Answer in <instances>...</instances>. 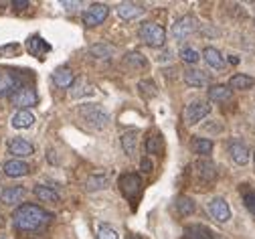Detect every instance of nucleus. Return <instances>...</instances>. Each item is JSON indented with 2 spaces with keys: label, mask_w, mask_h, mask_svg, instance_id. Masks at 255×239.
<instances>
[{
  "label": "nucleus",
  "mask_w": 255,
  "mask_h": 239,
  "mask_svg": "<svg viewBox=\"0 0 255 239\" xmlns=\"http://www.w3.org/2000/svg\"><path fill=\"white\" fill-rule=\"evenodd\" d=\"M51 217L53 215L47 213L45 209H41L39 205L24 203V205H18V207L14 209V213H12V225L18 231H37L45 223H49Z\"/></svg>",
  "instance_id": "obj_1"
},
{
  "label": "nucleus",
  "mask_w": 255,
  "mask_h": 239,
  "mask_svg": "<svg viewBox=\"0 0 255 239\" xmlns=\"http://www.w3.org/2000/svg\"><path fill=\"white\" fill-rule=\"evenodd\" d=\"M79 116L83 118V122H87L95 130H104L110 124V114L100 104H81Z\"/></svg>",
  "instance_id": "obj_2"
},
{
  "label": "nucleus",
  "mask_w": 255,
  "mask_h": 239,
  "mask_svg": "<svg viewBox=\"0 0 255 239\" xmlns=\"http://www.w3.org/2000/svg\"><path fill=\"white\" fill-rule=\"evenodd\" d=\"M138 37L148 47H164V43H166V30H164V26L156 24V22H144L140 26V30H138Z\"/></svg>",
  "instance_id": "obj_3"
},
{
  "label": "nucleus",
  "mask_w": 255,
  "mask_h": 239,
  "mask_svg": "<svg viewBox=\"0 0 255 239\" xmlns=\"http://www.w3.org/2000/svg\"><path fill=\"white\" fill-rule=\"evenodd\" d=\"M197 28H199L197 16H193V14H182L180 18H176V20L172 22L170 35H172L176 41H184V39H188L190 35H193Z\"/></svg>",
  "instance_id": "obj_4"
},
{
  "label": "nucleus",
  "mask_w": 255,
  "mask_h": 239,
  "mask_svg": "<svg viewBox=\"0 0 255 239\" xmlns=\"http://www.w3.org/2000/svg\"><path fill=\"white\" fill-rule=\"evenodd\" d=\"M211 114V106L207 101H193L182 110V120L186 126H195L199 122H203L207 116Z\"/></svg>",
  "instance_id": "obj_5"
},
{
  "label": "nucleus",
  "mask_w": 255,
  "mask_h": 239,
  "mask_svg": "<svg viewBox=\"0 0 255 239\" xmlns=\"http://www.w3.org/2000/svg\"><path fill=\"white\" fill-rule=\"evenodd\" d=\"M37 101H39V95L35 91L33 85H20L12 95H10V104L20 108V110H26L30 106H37Z\"/></svg>",
  "instance_id": "obj_6"
},
{
  "label": "nucleus",
  "mask_w": 255,
  "mask_h": 239,
  "mask_svg": "<svg viewBox=\"0 0 255 239\" xmlns=\"http://www.w3.org/2000/svg\"><path fill=\"white\" fill-rule=\"evenodd\" d=\"M207 211H209V215H211L215 221H219V223H227V221L231 219L229 203L223 199V197H215V199H211V201L207 203Z\"/></svg>",
  "instance_id": "obj_7"
},
{
  "label": "nucleus",
  "mask_w": 255,
  "mask_h": 239,
  "mask_svg": "<svg viewBox=\"0 0 255 239\" xmlns=\"http://www.w3.org/2000/svg\"><path fill=\"white\" fill-rule=\"evenodd\" d=\"M20 85H24L22 83V79L14 73V71H10V69H0V97H10Z\"/></svg>",
  "instance_id": "obj_8"
},
{
  "label": "nucleus",
  "mask_w": 255,
  "mask_h": 239,
  "mask_svg": "<svg viewBox=\"0 0 255 239\" xmlns=\"http://www.w3.org/2000/svg\"><path fill=\"white\" fill-rule=\"evenodd\" d=\"M120 189H122V193H124L126 199L134 201V199L140 195V191H142V181H140V177L134 175V173L122 175V177H120Z\"/></svg>",
  "instance_id": "obj_9"
},
{
  "label": "nucleus",
  "mask_w": 255,
  "mask_h": 239,
  "mask_svg": "<svg viewBox=\"0 0 255 239\" xmlns=\"http://www.w3.org/2000/svg\"><path fill=\"white\" fill-rule=\"evenodd\" d=\"M108 14H110V8H108L106 4L93 2V4L83 12V22H85V26H98V24H102V22L108 18Z\"/></svg>",
  "instance_id": "obj_10"
},
{
  "label": "nucleus",
  "mask_w": 255,
  "mask_h": 239,
  "mask_svg": "<svg viewBox=\"0 0 255 239\" xmlns=\"http://www.w3.org/2000/svg\"><path fill=\"white\" fill-rule=\"evenodd\" d=\"M26 51L33 57H37V59H45V55L51 51V45L47 41H43V37L33 35V37L26 39Z\"/></svg>",
  "instance_id": "obj_11"
},
{
  "label": "nucleus",
  "mask_w": 255,
  "mask_h": 239,
  "mask_svg": "<svg viewBox=\"0 0 255 239\" xmlns=\"http://www.w3.org/2000/svg\"><path fill=\"white\" fill-rule=\"evenodd\" d=\"M2 170H4V175H6V177H10V179H18V177L28 175L30 166H28L24 160H20V158H12V160H6V162L2 164Z\"/></svg>",
  "instance_id": "obj_12"
},
{
  "label": "nucleus",
  "mask_w": 255,
  "mask_h": 239,
  "mask_svg": "<svg viewBox=\"0 0 255 239\" xmlns=\"http://www.w3.org/2000/svg\"><path fill=\"white\" fill-rule=\"evenodd\" d=\"M229 154H231L233 162L239 164V166L247 164L249 158H251V152H249L247 144H243L241 140H231V142H229Z\"/></svg>",
  "instance_id": "obj_13"
},
{
  "label": "nucleus",
  "mask_w": 255,
  "mask_h": 239,
  "mask_svg": "<svg viewBox=\"0 0 255 239\" xmlns=\"http://www.w3.org/2000/svg\"><path fill=\"white\" fill-rule=\"evenodd\" d=\"M184 81L190 87H207L211 77H209V73L197 69V67H188V69L184 71Z\"/></svg>",
  "instance_id": "obj_14"
},
{
  "label": "nucleus",
  "mask_w": 255,
  "mask_h": 239,
  "mask_svg": "<svg viewBox=\"0 0 255 239\" xmlns=\"http://www.w3.org/2000/svg\"><path fill=\"white\" fill-rule=\"evenodd\" d=\"M8 152L16 158H24V156H30L35 152V146L24 138H10L8 140Z\"/></svg>",
  "instance_id": "obj_15"
},
{
  "label": "nucleus",
  "mask_w": 255,
  "mask_h": 239,
  "mask_svg": "<svg viewBox=\"0 0 255 239\" xmlns=\"http://www.w3.org/2000/svg\"><path fill=\"white\" fill-rule=\"evenodd\" d=\"M195 175L199 177L201 183H213L215 177H217V170H215V164L211 160H199L195 162Z\"/></svg>",
  "instance_id": "obj_16"
},
{
  "label": "nucleus",
  "mask_w": 255,
  "mask_h": 239,
  "mask_svg": "<svg viewBox=\"0 0 255 239\" xmlns=\"http://www.w3.org/2000/svg\"><path fill=\"white\" fill-rule=\"evenodd\" d=\"M53 81H55V85H57V87L67 89V87H71V85H73L75 75H73V71L69 69V67H57V69L53 71Z\"/></svg>",
  "instance_id": "obj_17"
},
{
  "label": "nucleus",
  "mask_w": 255,
  "mask_h": 239,
  "mask_svg": "<svg viewBox=\"0 0 255 239\" xmlns=\"http://www.w3.org/2000/svg\"><path fill=\"white\" fill-rule=\"evenodd\" d=\"M186 239H221L213 229L205 227V225H188L184 229Z\"/></svg>",
  "instance_id": "obj_18"
},
{
  "label": "nucleus",
  "mask_w": 255,
  "mask_h": 239,
  "mask_svg": "<svg viewBox=\"0 0 255 239\" xmlns=\"http://www.w3.org/2000/svg\"><path fill=\"white\" fill-rule=\"evenodd\" d=\"M144 10H146L144 6L134 4V2H122V4L118 6V14H120V18H124V20H134V18L142 16Z\"/></svg>",
  "instance_id": "obj_19"
},
{
  "label": "nucleus",
  "mask_w": 255,
  "mask_h": 239,
  "mask_svg": "<svg viewBox=\"0 0 255 239\" xmlns=\"http://www.w3.org/2000/svg\"><path fill=\"white\" fill-rule=\"evenodd\" d=\"M24 197H26V189L24 187H8V189H4L2 193H0V201H2L4 205H16Z\"/></svg>",
  "instance_id": "obj_20"
},
{
  "label": "nucleus",
  "mask_w": 255,
  "mask_h": 239,
  "mask_svg": "<svg viewBox=\"0 0 255 239\" xmlns=\"http://www.w3.org/2000/svg\"><path fill=\"white\" fill-rule=\"evenodd\" d=\"M10 124H12V128H16V130H26V128H30V126L35 124V116H33V112H28V110H18V112L12 116Z\"/></svg>",
  "instance_id": "obj_21"
},
{
  "label": "nucleus",
  "mask_w": 255,
  "mask_h": 239,
  "mask_svg": "<svg viewBox=\"0 0 255 239\" xmlns=\"http://www.w3.org/2000/svg\"><path fill=\"white\" fill-rule=\"evenodd\" d=\"M203 59L207 61L209 67H213V69H223V67H225V59H223V55L215 47H207L203 51Z\"/></svg>",
  "instance_id": "obj_22"
},
{
  "label": "nucleus",
  "mask_w": 255,
  "mask_h": 239,
  "mask_svg": "<svg viewBox=\"0 0 255 239\" xmlns=\"http://www.w3.org/2000/svg\"><path fill=\"white\" fill-rule=\"evenodd\" d=\"M233 95V89L229 85H213L209 87V99L211 101H229Z\"/></svg>",
  "instance_id": "obj_23"
},
{
  "label": "nucleus",
  "mask_w": 255,
  "mask_h": 239,
  "mask_svg": "<svg viewBox=\"0 0 255 239\" xmlns=\"http://www.w3.org/2000/svg\"><path fill=\"white\" fill-rule=\"evenodd\" d=\"M33 193H35V197H37L39 201H43V203H59V195H57V191L51 189V187L37 185V187L33 189Z\"/></svg>",
  "instance_id": "obj_24"
},
{
  "label": "nucleus",
  "mask_w": 255,
  "mask_h": 239,
  "mask_svg": "<svg viewBox=\"0 0 255 239\" xmlns=\"http://www.w3.org/2000/svg\"><path fill=\"white\" fill-rule=\"evenodd\" d=\"M136 144H138V132L132 130V132H126L122 136V148L128 156H134L136 154Z\"/></svg>",
  "instance_id": "obj_25"
},
{
  "label": "nucleus",
  "mask_w": 255,
  "mask_h": 239,
  "mask_svg": "<svg viewBox=\"0 0 255 239\" xmlns=\"http://www.w3.org/2000/svg\"><path fill=\"white\" fill-rule=\"evenodd\" d=\"M253 85H255V79L249 77V75H245V73H237V75H233V77L229 79V87H231V89H241V91H245V89H251Z\"/></svg>",
  "instance_id": "obj_26"
},
{
  "label": "nucleus",
  "mask_w": 255,
  "mask_h": 239,
  "mask_svg": "<svg viewBox=\"0 0 255 239\" xmlns=\"http://www.w3.org/2000/svg\"><path fill=\"white\" fill-rule=\"evenodd\" d=\"M146 65H148V61L140 53H128L124 57V67H128V69H144Z\"/></svg>",
  "instance_id": "obj_27"
},
{
  "label": "nucleus",
  "mask_w": 255,
  "mask_h": 239,
  "mask_svg": "<svg viewBox=\"0 0 255 239\" xmlns=\"http://www.w3.org/2000/svg\"><path fill=\"white\" fill-rule=\"evenodd\" d=\"M108 185H110V181H108L106 175H91V177L85 181V189H87L89 193H93V191H104V189H108Z\"/></svg>",
  "instance_id": "obj_28"
},
{
  "label": "nucleus",
  "mask_w": 255,
  "mask_h": 239,
  "mask_svg": "<svg viewBox=\"0 0 255 239\" xmlns=\"http://www.w3.org/2000/svg\"><path fill=\"white\" fill-rule=\"evenodd\" d=\"M176 209H178V213L182 215V217H188V215H193L195 213V209H197V205H195V201L190 199V197H176Z\"/></svg>",
  "instance_id": "obj_29"
},
{
  "label": "nucleus",
  "mask_w": 255,
  "mask_h": 239,
  "mask_svg": "<svg viewBox=\"0 0 255 239\" xmlns=\"http://www.w3.org/2000/svg\"><path fill=\"white\" fill-rule=\"evenodd\" d=\"M193 150L197 154H201V156H207L213 150V140H209V138H195L193 140Z\"/></svg>",
  "instance_id": "obj_30"
},
{
  "label": "nucleus",
  "mask_w": 255,
  "mask_h": 239,
  "mask_svg": "<svg viewBox=\"0 0 255 239\" xmlns=\"http://www.w3.org/2000/svg\"><path fill=\"white\" fill-rule=\"evenodd\" d=\"M138 89H140V95H142L144 99H152V97H156V95H158L156 83H154V81H150V79L140 81V83H138Z\"/></svg>",
  "instance_id": "obj_31"
},
{
  "label": "nucleus",
  "mask_w": 255,
  "mask_h": 239,
  "mask_svg": "<svg viewBox=\"0 0 255 239\" xmlns=\"http://www.w3.org/2000/svg\"><path fill=\"white\" fill-rule=\"evenodd\" d=\"M89 55H93L95 59H108V57L114 55V47H110V45H93L89 49Z\"/></svg>",
  "instance_id": "obj_32"
},
{
  "label": "nucleus",
  "mask_w": 255,
  "mask_h": 239,
  "mask_svg": "<svg viewBox=\"0 0 255 239\" xmlns=\"http://www.w3.org/2000/svg\"><path fill=\"white\" fill-rule=\"evenodd\" d=\"M98 239H118V233H116V229L112 225L102 223L98 227Z\"/></svg>",
  "instance_id": "obj_33"
},
{
  "label": "nucleus",
  "mask_w": 255,
  "mask_h": 239,
  "mask_svg": "<svg viewBox=\"0 0 255 239\" xmlns=\"http://www.w3.org/2000/svg\"><path fill=\"white\" fill-rule=\"evenodd\" d=\"M162 138V136H158V134H154V136H150V138H148V142H146V152L148 154H158V152H160V140Z\"/></svg>",
  "instance_id": "obj_34"
},
{
  "label": "nucleus",
  "mask_w": 255,
  "mask_h": 239,
  "mask_svg": "<svg viewBox=\"0 0 255 239\" xmlns=\"http://www.w3.org/2000/svg\"><path fill=\"white\" fill-rule=\"evenodd\" d=\"M180 57H182V61H186V63H190V65L199 63V59H201V55H199L195 49H190V47L182 49V51H180Z\"/></svg>",
  "instance_id": "obj_35"
},
{
  "label": "nucleus",
  "mask_w": 255,
  "mask_h": 239,
  "mask_svg": "<svg viewBox=\"0 0 255 239\" xmlns=\"http://www.w3.org/2000/svg\"><path fill=\"white\" fill-rule=\"evenodd\" d=\"M243 205H245V209L255 217V193H245L243 195Z\"/></svg>",
  "instance_id": "obj_36"
},
{
  "label": "nucleus",
  "mask_w": 255,
  "mask_h": 239,
  "mask_svg": "<svg viewBox=\"0 0 255 239\" xmlns=\"http://www.w3.org/2000/svg\"><path fill=\"white\" fill-rule=\"evenodd\" d=\"M12 8H16V10L28 8V0H12Z\"/></svg>",
  "instance_id": "obj_37"
},
{
  "label": "nucleus",
  "mask_w": 255,
  "mask_h": 239,
  "mask_svg": "<svg viewBox=\"0 0 255 239\" xmlns=\"http://www.w3.org/2000/svg\"><path fill=\"white\" fill-rule=\"evenodd\" d=\"M140 168L144 170V173H150V170H152L154 166H152V162H150L148 158H142V162H140Z\"/></svg>",
  "instance_id": "obj_38"
},
{
  "label": "nucleus",
  "mask_w": 255,
  "mask_h": 239,
  "mask_svg": "<svg viewBox=\"0 0 255 239\" xmlns=\"http://www.w3.org/2000/svg\"><path fill=\"white\" fill-rule=\"evenodd\" d=\"M61 6H65L67 10H75V8L79 6V2H67V0H63V2H61Z\"/></svg>",
  "instance_id": "obj_39"
},
{
  "label": "nucleus",
  "mask_w": 255,
  "mask_h": 239,
  "mask_svg": "<svg viewBox=\"0 0 255 239\" xmlns=\"http://www.w3.org/2000/svg\"><path fill=\"white\" fill-rule=\"evenodd\" d=\"M168 59H170V51H164L162 57H158V63H160V61H168Z\"/></svg>",
  "instance_id": "obj_40"
},
{
  "label": "nucleus",
  "mask_w": 255,
  "mask_h": 239,
  "mask_svg": "<svg viewBox=\"0 0 255 239\" xmlns=\"http://www.w3.org/2000/svg\"><path fill=\"white\" fill-rule=\"evenodd\" d=\"M253 166H255V152H253Z\"/></svg>",
  "instance_id": "obj_41"
},
{
  "label": "nucleus",
  "mask_w": 255,
  "mask_h": 239,
  "mask_svg": "<svg viewBox=\"0 0 255 239\" xmlns=\"http://www.w3.org/2000/svg\"><path fill=\"white\" fill-rule=\"evenodd\" d=\"M130 239H136V237H130Z\"/></svg>",
  "instance_id": "obj_42"
}]
</instances>
